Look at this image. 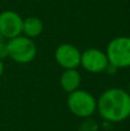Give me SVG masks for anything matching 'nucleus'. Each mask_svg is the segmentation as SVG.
Here are the masks:
<instances>
[{
    "mask_svg": "<svg viewBox=\"0 0 130 131\" xmlns=\"http://www.w3.org/2000/svg\"><path fill=\"white\" fill-rule=\"evenodd\" d=\"M97 112L106 122L119 123L130 117V95L120 88L105 90L97 99Z\"/></svg>",
    "mask_w": 130,
    "mask_h": 131,
    "instance_id": "nucleus-1",
    "label": "nucleus"
},
{
    "mask_svg": "<svg viewBox=\"0 0 130 131\" xmlns=\"http://www.w3.org/2000/svg\"><path fill=\"white\" fill-rule=\"evenodd\" d=\"M8 58L20 64L32 62L37 55V45L34 39L20 35V36L7 40Z\"/></svg>",
    "mask_w": 130,
    "mask_h": 131,
    "instance_id": "nucleus-2",
    "label": "nucleus"
},
{
    "mask_svg": "<svg viewBox=\"0 0 130 131\" xmlns=\"http://www.w3.org/2000/svg\"><path fill=\"white\" fill-rule=\"evenodd\" d=\"M67 106L75 116L81 118L91 117L97 112V99L85 90H78L68 93Z\"/></svg>",
    "mask_w": 130,
    "mask_h": 131,
    "instance_id": "nucleus-3",
    "label": "nucleus"
},
{
    "mask_svg": "<svg viewBox=\"0 0 130 131\" xmlns=\"http://www.w3.org/2000/svg\"><path fill=\"white\" fill-rule=\"evenodd\" d=\"M106 55L110 64L117 69L130 67V37L119 36L113 38L106 47Z\"/></svg>",
    "mask_w": 130,
    "mask_h": 131,
    "instance_id": "nucleus-4",
    "label": "nucleus"
},
{
    "mask_svg": "<svg viewBox=\"0 0 130 131\" xmlns=\"http://www.w3.org/2000/svg\"><path fill=\"white\" fill-rule=\"evenodd\" d=\"M108 59L106 52L99 50V48H86L81 54V66L91 74H100L105 72L107 69Z\"/></svg>",
    "mask_w": 130,
    "mask_h": 131,
    "instance_id": "nucleus-5",
    "label": "nucleus"
},
{
    "mask_svg": "<svg viewBox=\"0 0 130 131\" xmlns=\"http://www.w3.org/2000/svg\"><path fill=\"white\" fill-rule=\"evenodd\" d=\"M81 52L75 45L69 43L60 44L54 52V59L62 69H77L81 66Z\"/></svg>",
    "mask_w": 130,
    "mask_h": 131,
    "instance_id": "nucleus-6",
    "label": "nucleus"
},
{
    "mask_svg": "<svg viewBox=\"0 0 130 131\" xmlns=\"http://www.w3.org/2000/svg\"><path fill=\"white\" fill-rule=\"evenodd\" d=\"M23 18L18 13L14 10H4L0 13V35L5 39L12 38L22 35Z\"/></svg>",
    "mask_w": 130,
    "mask_h": 131,
    "instance_id": "nucleus-7",
    "label": "nucleus"
},
{
    "mask_svg": "<svg viewBox=\"0 0 130 131\" xmlns=\"http://www.w3.org/2000/svg\"><path fill=\"white\" fill-rule=\"evenodd\" d=\"M82 84V76L77 69H64L60 76V86L66 93L78 90Z\"/></svg>",
    "mask_w": 130,
    "mask_h": 131,
    "instance_id": "nucleus-8",
    "label": "nucleus"
},
{
    "mask_svg": "<svg viewBox=\"0 0 130 131\" xmlns=\"http://www.w3.org/2000/svg\"><path fill=\"white\" fill-rule=\"evenodd\" d=\"M44 31V23L37 16H29L23 20L22 35L28 38L35 39L39 37Z\"/></svg>",
    "mask_w": 130,
    "mask_h": 131,
    "instance_id": "nucleus-9",
    "label": "nucleus"
},
{
    "mask_svg": "<svg viewBox=\"0 0 130 131\" xmlns=\"http://www.w3.org/2000/svg\"><path fill=\"white\" fill-rule=\"evenodd\" d=\"M8 58V45L7 41L4 40L0 43V60H4Z\"/></svg>",
    "mask_w": 130,
    "mask_h": 131,
    "instance_id": "nucleus-10",
    "label": "nucleus"
},
{
    "mask_svg": "<svg viewBox=\"0 0 130 131\" xmlns=\"http://www.w3.org/2000/svg\"><path fill=\"white\" fill-rule=\"evenodd\" d=\"M4 71H5V66H4V62H2V60H0V78H1L2 75H4Z\"/></svg>",
    "mask_w": 130,
    "mask_h": 131,
    "instance_id": "nucleus-11",
    "label": "nucleus"
},
{
    "mask_svg": "<svg viewBox=\"0 0 130 131\" xmlns=\"http://www.w3.org/2000/svg\"><path fill=\"white\" fill-rule=\"evenodd\" d=\"M4 40H6V39H5L4 37H2L1 35H0V43H1V41H4Z\"/></svg>",
    "mask_w": 130,
    "mask_h": 131,
    "instance_id": "nucleus-12",
    "label": "nucleus"
},
{
    "mask_svg": "<svg viewBox=\"0 0 130 131\" xmlns=\"http://www.w3.org/2000/svg\"><path fill=\"white\" fill-rule=\"evenodd\" d=\"M128 93H129V95H130V82H129V85H128Z\"/></svg>",
    "mask_w": 130,
    "mask_h": 131,
    "instance_id": "nucleus-13",
    "label": "nucleus"
}]
</instances>
